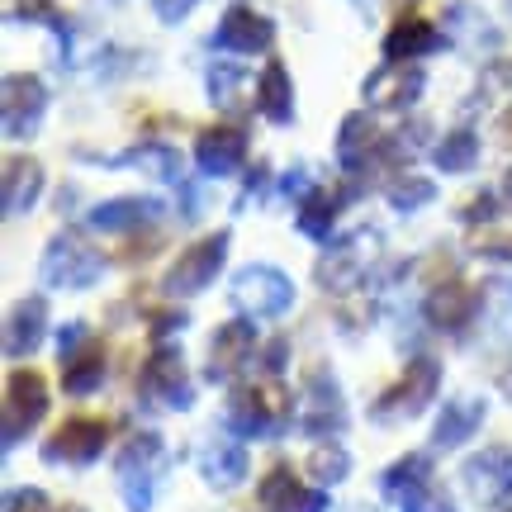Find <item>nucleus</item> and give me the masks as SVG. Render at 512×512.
<instances>
[{
	"instance_id": "nucleus-20",
	"label": "nucleus",
	"mask_w": 512,
	"mask_h": 512,
	"mask_svg": "<svg viewBox=\"0 0 512 512\" xmlns=\"http://www.w3.org/2000/svg\"><path fill=\"white\" fill-rule=\"evenodd\" d=\"M200 470L214 489H233V484H242V475H247V451H242L238 441H209Z\"/></svg>"
},
{
	"instance_id": "nucleus-28",
	"label": "nucleus",
	"mask_w": 512,
	"mask_h": 512,
	"mask_svg": "<svg viewBox=\"0 0 512 512\" xmlns=\"http://www.w3.org/2000/svg\"><path fill=\"white\" fill-rule=\"evenodd\" d=\"M475 157H479V138L470 133V128H460V133H451V138H441V147H437L441 171H470Z\"/></svg>"
},
{
	"instance_id": "nucleus-35",
	"label": "nucleus",
	"mask_w": 512,
	"mask_h": 512,
	"mask_svg": "<svg viewBox=\"0 0 512 512\" xmlns=\"http://www.w3.org/2000/svg\"><path fill=\"white\" fill-rule=\"evenodd\" d=\"M280 512H328V494L323 489H299Z\"/></svg>"
},
{
	"instance_id": "nucleus-10",
	"label": "nucleus",
	"mask_w": 512,
	"mask_h": 512,
	"mask_svg": "<svg viewBox=\"0 0 512 512\" xmlns=\"http://www.w3.org/2000/svg\"><path fill=\"white\" fill-rule=\"evenodd\" d=\"M280 408H285V399H280L275 389L242 384V389H233V399H228V427H233L238 437H261V432H271V422Z\"/></svg>"
},
{
	"instance_id": "nucleus-37",
	"label": "nucleus",
	"mask_w": 512,
	"mask_h": 512,
	"mask_svg": "<svg viewBox=\"0 0 512 512\" xmlns=\"http://www.w3.org/2000/svg\"><path fill=\"white\" fill-rule=\"evenodd\" d=\"M190 5L195 0H152V10H157V19H166V24H176V19L190 15Z\"/></svg>"
},
{
	"instance_id": "nucleus-22",
	"label": "nucleus",
	"mask_w": 512,
	"mask_h": 512,
	"mask_svg": "<svg viewBox=\"0 0 512 512\" xmlns=\"http://www.w3.org/2000/svg\"><path fill=\"white\" fill-rule=\"evenodd\" d=\"M479 418H484V403H479V399L446 403V408H441L437 432H432V441H437L441 451H451V446H460V441H470V432L479 427Z\"/></svg>"
},
{
	"instance_id": "nucleus-27",
	"label": "nucleus",
	"mask_w": 512,
	"mask_h": 512,
	"mask_svg": "<svg viewBox=\"0 0 512 512\" xmlns=\"http://www.w3.org/2000/svg\"><path fill=\"white\" fill-rule=\"evenodd\" d=\"M152 214H162V204H152V200H110V204H100L91 214L95 228H105V233H114V228H133V223H147Z\"/></svg>"
},
{
	"instance_id": "nucleus-9",
	"label": "nucleus",
	"mask_w": 512,
	"mask_h": 512,
	"mask_svg": "<svg viewBox=\"0 0 512 512\" xmlns=\"http://www.w3.org/2000/svg\"><path fill=\"white\" fill-rule=\"evenodd\" d=\"M143 394L147 399H157V403H166V408H190L195 389H190V380H185L181 351L162 347L152 361H147L143 366Z\"/></svg>"
},
{
	"instance_id": "nucleus-13",
	"label": "nucleus",
	"mask_w": 512,
	"mask_h": 512,
	"mask_svg": "<svg viewBox=\"0 0 512 512\" xmlns=\"http://www.w3.org/2000/svg\"><path fill=\"white\" fill-rule=\"evenodd\" d=\"M422 95V72L418 67H380V72L366 81V100L375 110H408Z\"/></svg>"
},
{
	"instance_id": "nucleus-7",
	"label": "nucleus",
	"mask_w": 512,
	"mask_h": 512,
	"mask_svg": "<svg viewBox=\"0 0 512 512\" xmlns=\"http://www.w3.org/2000/svg\"><path fill=\"white\" fill-rule=\"evenodd\" d=\"M105 437H110V427H105L100 418H67L53 432V437H48V446H43V460H53V465H57V460L91 465V460L100 456Z\"/></svg>"
},
{
	"instance_id": "nucleus-36",
	"label": "nucleus",
	"mask_w": 512,
	"mask_h": 512,
	"mask_svg": "<svg viewBox=\"0 0 512 512\" xmlns=\"http://www.w3.org/2000/svg\"><path fill=\"white\" fill-rule=\"evenodd\" d=\"M81 342H86V328H81V323H67V328L57 332V351H62L67 361H72L76 351H81Z\"/></svg>"
},
{
	"instance_id": "nucleus-1",
	"label": "nucleus",
	"mask_w": 512,
	"mask_h": 512,
	"mask_svg": "<svg viewBox=\"0 0 512 512\" xmlns=\"http://www.w3.org/2000/svg\"><path fill=\"white\" fill-rule=\"evenodd\" d=\"M95 280H100V252L86 247L81 233L53 238L48 256H43V285H53V290H86Z\"/></svg>"
},
{
	"instance_id": "nucleus-11",
	"label": "nucleus",
	"mask_w": 512,
	"mask_h": 512,
	"mask_svg": "<svg viewBox=\"0 0 512 512\" xmlns=\"http://www.w3.org/2000/svg\"><path fill=\"white\" fill-rule=\"evenodd\" d=\"M275 38V24L266 15H256L252 5H233L228 15H223L219 34H214V43L219 48H228V53H266Z\"/></svg>"
},
{
	"instance_id": "nucleus-32",
	"label": "nucleus",
	"mask_w": 512,
	"mask_h": 512,
	"mask_svg": "<svg viewBox=\"0 0 512 512\" xmlns=\"http://www.w3.org/2000/svg\"><path fill=\"white\" fill-rule=\"evenodd\" d=\"M242 81V67H233V62H219L214 72H209V95L219 100V105H233V91H238Z\"/></svg>"
},
{
	"instance_id": "nucleus-40",
	"label": "nucleus",
	"mask_w": 512,
	"mask_h": 512,
	"mask_svg": "<svg viewBox=\"0 0 512 512\" xmlns=\"http://www.w3.org/2000/svg\"><path fill=\"white\" fill-rule=\"evenodd\" d=\"M503 394H508V399H512V366L503 370Z\"/></svg>"
},
{
	"instance_id": "nucleus-4",
	"label": "nucleus",
	"mask_w": 512,
	"mask_h": 512,
	"mask_svg": "<svg viewBox=\"0 0 512 512\" xmlns=\"http://www.w3.org/2000/svg\"><path fill=\"white\" fill-rule=\"evenodd\" d=\"M48 413V384L38 370H15L5 389V446H15L19 432H29Z\"/></svg>"
},
{
	"instance_id": "nucleus-29",
	"label": "nucleus",
	"mask_w": 512,
	"mask_h": 512,
	"mask_svg": "<svg viewBox=\"0 0 512 512\" xmlns=\"http://www.w3.org/2000/svg\"><path fill=\"white\" fill-rule=\"evenodd\" d=\"M294 494H299V484H294L290 465H275L271 475L261 479V489H256V498H261V508H266V512H280Z\"/></svg>"
},
{
	"instance_id": "nucleus-24",
	"label": "nucleus",
	"mask_w": 512,
	"mask_h": 512,
	"mask_svg": "<svg viewBox=\"0 0 512 512\" xmlns=\"http://www.w3.org/2000/svg\"><path fill=\"white\" fill-rule=\"evenodd\" d=\"M470 313H475V294L465 290V285H441L432 299H427V318L437 323V328H465L470 323Z\"/></svg>"
},
{
	"instance_id": "nucleus-5",
	"label": "nucleus",
	"mask_w": 512,
	"mask_h": 512,
	"mask_svg": "<svg viewBox=\"0 0 512 512\" xmlns=\"http://www.w3.org/2000/svg\"><path fill=\"white\" fill-rule=\"evenodd\" d=\"M437 380H441L437 361H413V366L403 370V380L380 399L375 418L389 422V418H413V413H422V408L432 403V394H437Z\"/></svg>"
},
{
	"instance_id": "nucleus-8",
	"label": "nucleus",
	"mask_w": 512,
	"mask_h": 512,
	"mask_svg": "<svg viewBox=\"0 0 512 512\" xmlns=\"http://www.w3.org/2000/svg\"><path fill=\"white\" fill-rule=\"evenodd\" d=\"M465 484L484 508L503 503L512 494V446H489V451L465 460Z\"/></svg>"
},
{
	"instance_id": "nucleus-38",
	"label": "nucleus",
	"mask_w": 512,
	"mask_h": 512,
	"mask_svg": "<svg viewBox=\"0 0 512 512\" xmlns=\"http://www.w3.org/2000/svg\"><path fill=\"white\" fill-rule=\"evenodd\" d=\"M399 512H456V508H451L446 498H437V494H432V489H427V494H422V498H413V503H408V508H399Z\"/></svg>"
},
{
	"instance_id": "nucleus-23",
	"label": "nucleus",
	"mask_w": 512,
	"mask_h": 512,
	"mask_svg": "<svg viewBox=\"0 0 512 512\" xmlns=\"http://www.w3.org/2000/svg\"><path fill=\"white\" fill-rule=\"evenodd\" d=\"M38 190H43V171H38V162H29V157L19 162L15 157V162L5 166V214H10V219L24 214V209L38 200Z\"/></svg>"
},
{
	"instance_id": "nucleus-25",
	"label": "nucleus",
	"mask_w": 512,
	"mask_h": 512,
	"mask_svg": "<svg viewBox=\"0 0 512 512\" xmlns=\"http://www.w3.org/2000/svg\"><path fill=\"white\" fill-rule=\"evenodd\" d=\"M370 152H375V124H370L361 110L347 114V124H342V138H337V162L347 166V171H361Z\"/></svg>"
},
{
	"instance_id": "nucleus-2",
	"label": "nucleus",
	"mask_w": 512,
	"mask_h": 512,
	"mask_svg": "<svg viewBox=\"0 0 512 512\" xmlns=\"http://www.w3.org/2000/svg\"><path fill=\"white\" fill-rule=\"evenodd\" d=\"M162 437L152 432H138V437L124 446L119 456V484H124V503L128 512H147L152 508V475L162 470Z\"/></svg>"
},
{
	"instance_id": "nucleus-33",
	"label": "nucleus",
	"mask_w": 512,
	"mask_h": 512,
	"mask_svg": "<svg viewBox=\"0 0 512 512\" xmlns=\"http://www.w3.org/2000/svg\"><path fill=\"white\" fill-rule=\"evenodd\" d=\"M389 200H394V209H418V204L432 200V185L418 181V176H408L403 185H394V195H389Z\"/></svg>"
},
{
	"instance_id": "nucleus-17",
	"label": "nucleus",
	"mask_w": 512,
	"mask_h": 512,
	"mask_svg": "<svg viewBox=\"0 0 512 512\" xmlns=\"http://www.w3.org/2000/svg\"><path fill=\"white\" fill-rule=\"evenodd\" d=\"M200 166L209 176H228V171H238L242 157H247V143H242L238 128H209L200 138Z\"/></svg>"
},
{
	"instance_id": "nucleus-39",
	"label": "nucleus",
	"mask_w": 512,
	"mask_h": 512,
	"mask_svg": "<svg viewBox=\"0 0 512 512\" xmlns=\"http://www.w3.org/2000/svg\"><path fill=\"white\" fill-rule=\"evenodd\" d=\"M498 138H512V105L503 110V119H498Z\"/></svg>"
},
{
	"instance_id": "nucleus-15",
	"label": "nucleus",
	"mask_w": 512,
	"mask_h": 512,
	"mask_svg": "<svg viewBox=\"0 0 512 512\" xmlns=\"http://www.w3.org/2000/svg\"><path fill=\"white\" fill-rule=\"evenodd\" d=\"M432 48H441V29H432V24L418 15H403L399 24L384 34V57H389V62H408V57H422V53H432Z\"/></svg>"
},
{
	"instance_id": "nucleus-31",
	"label": "nucleus",
	"mask_w": 512,
	"mask_h": 512,
	"mask_svg": "<svg viewBox=\"0 0 512 512\" xmlns=\"http://www.w3.org/2000/svg\"><path fill=\"white\" fill-rule=\"evenodd\" d=\"M347 470H351V460H347L342 446H318V451L309 456V475L318 479V484H342Z\"/></svg>"
},
{
	"instance_id": "nucleus-6",
	"label": "nucleus",
	"mask_w": 512,
	"mask_h": 512,
	"mask_svg": "<svg viewBox=\"0 0 512 512\" xmlns=\"http://www.w3.org/2000/svg\"><path fill=\"white\" fill-rule=\"evenodd\" d=\"M223 252H228V233H214V238L195 242L190 252L176 256V266L166 275V290L171 294H200L223 266Z\"/></svg>"
},
{
	"instance_id": "nucleus-41",
	"label": "nucleus",
	"mask_w": 512,
	"mask_h": 512,
	"mask_svg": "<svg viewBox=\"0 0 512 512\" xmlns=\"http://www.w3.org/2000/svg\"><path fill=\"white\" fill-rule=\"evenodd\" d=\"M62 512H86V508H76V503H67V508H62Z\"/></svg>"
},
{
	"instance_id": "nucleus-34",
	"label": "nucleus",
	"mask_w": 512,
	"mask_h": 512,
	"mask_svg": "<svg viewBox=\"0 0 512 512\" xmlns=\"http://www.w3.org/2000/svg\"><path fill=\"white\" fill-rule=\"evenodd\" d=\"M5 512H53V508H48L43 489H15V494L5 498Z\"/></svg>"
},
{
	"instance_id": "nucleus-3",
	"label": "nucleus",
	"mask_w": 512,
	"mask_h": 512,
	"mask_svg": "<svg viewBox=\"0 0 512 512\" xmlns=\"http://www.w3.org/2000/svg\"><path fill=\"white\" fill-rule=\"evenodd\" d=\"M233 294H238V304L252 313V318H280V313L294 304V285L275 271V266L242 271L238 280H233Z\"/></svg>"
},
{
	"instance_id": "nucleus-19",
	"label": "nucleus",
	"mask_w": 512,
	"mask_h": 512,
	"mask_svg": "<svg viewBox=\"0 0 512 512\" xmlns=\"http://www.w3.org/2000/svg\"><path fill=\"white\" fill-rule=\"evenodd\" d=\"M43 328H48V304L43 299H24L10 313V328H5V351L10 356H24L43 342Z\"/></svg>"
},
{
	"instance_id": "nucleus-42",
	"label": "nucleus",
	"mask_w": 512,
	"mask_h": 512,
	"mask_svg": "<svg viewBox=\"0 0 512 512\" xmlns=\"http://www.w3.org/2000/svg\"><path fill=\"white\" fill-rule=\"evenodd\" d=\"M508 190H512V171H508Z\"/></svg>"
},
{
	"instance_id": "nucleus-12",
	"label": "nucleus",
	"mask_w": 512,
	"mask_h": 512,
	"mask_svg": "<svg viewBox=\"0 0 512 512\" xmlns=\"http://www.w3.org/2000/svg\"><path fill=\"white\" fill-rule=\"evenodd\" d=\"M43 105H48V91L38 76H5V133L10 138L34 133Z\"/></svg>"
},
{
	"instance_id": "nucleus-43",
	"label": "nucleus",
	"mask_w": 512,
	"mask_h": 512,
	"mask_svg": "<svg viewBox=\"0 0 512 512\" xmlns=\"http://www.w3.org/2000/svg\"><path fill=\"white\" fill-rule=\"evenodd\" d=\"M356 5H370V0H356Z\"/></svg>"
},
{
	"instance_id": "nucleus-14",
	"label": "nucleus",
	"mask_w": 512,
	"mask_h": 512,
	"mask_svg": "<svg viewBox=\"0 0 512 512\" xmlns=\"http://www.w3.org/2000/svg\"><path fill=\"white\" fill-rule=\"evenodd\" d=\"M256 347V328L252 323H223L209 342V380H228L233 370H242V361Z\"/></svg>"
},
{
	"instance_id": "nucleus-26",
	"label": "nucleus",
	"mask_w": 512,
	"mask_h": 512,
	"mask_svg": "<svg viewBox=\"0 0 512 512\" xmlns=\"http://www.w3.org/2000/svg\"><path fill=\"white\" fill-rule=\"evenodd\" d=\"M100 380H105V356H100L95 342H86V351H76L67 370H62V389L67 394H91Z\"/></svg>"
},
{
	"instance_id": "nucleus-30",
	"label": "nucleus",
	"mask_w": 512,
	"mask_h": 512,
	"mask_svg": "<svg viewBox=\"0 0 512 512\" xmlns=\"http://www.w3.org/2000/svg\"><path fill=\"white\" fill-rule=\"evenodd\" d=\"M332 214H337V200H332L328 190H313L309 200L299 204V228H304L309 238H323V233H328V223H332Z\"/></svg>"
},
{
	"instance_id": "nucleus-21",
	"label": "nucleus",
	"mask_w": 512,
	"mask_h": 512,
	"mask_svg": "<svg viewBox=\"0 0 512 512\" xmlns=\"http://www.w3.org/2000/svg\"><path fill=\"white\" fill-rule=\"evenodd\" d=\"M256 105H261V114H266V119H275V124H290L294 86H290L285 62H271V67L261 72V81H256Z\"/></svg>"
},
{
	"instance_id": "nucleus-18",
	"label": "nucleus",
	"mask_w": 512,
	"mask_h": 512,
	"mask_svg": "<svg viewBox=\"0 0 512 512\" xmlns=\"http://www.w3.org/2000/svg\"><path fill=\"white\" fill-rule=\"evenodd\" d=\"M347 422V413H342V394H337V384L323 380V375H313L309 384V399H304V432H337Z\"/></svg>"
},
{
	"instance_id": "nucleus-16",
	"label": "nucleus",
	"mask_w": 512,
	"mask_h": 512,
	"mask_svg": "<svg viewBox=\"0 0 512 512\" xmlns=\"http://www.w3.org/2000/svg\"><path fill=\"white\" fill-rule=\"evenodd\" d=\"M427 484H432V465H427V456H403L399 465L384 470V498H389L394 508H408L413 498H422L427 494Z\"/></svg>"
}]
</instances>
